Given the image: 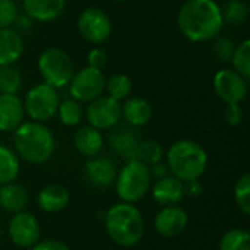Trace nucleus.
Instances as JSON below:
<instances>
[{"instance_id": "nucleus-1", "label": "nucleus", "mask_w": 250, "mask_h": 250, "mask_svg": "<svg viewBox=\"0 0 250 250\" xmlns=\"http://www.w3.org/2000/svg\"><path fill=\"white\" fill-rule=\"evenodd\" d=\"M177 26L192 42L211 41L224 26L221 6L215 0H186L179 9Z\"/></svg>"}, {"instance_id": "nucleus-2", "label": "nucleus", "mask_w": 250, "mask_h": 250, "mask_svg": "<svg viewBox=\"0 0 250 250\" xmlns=\"http://www.w3.org/2000/svg\"><path fill=\"white\" fill-rule=\"evenodd\" d=\"M13 151L19 160L31 166H42L53 158L56 139L44 123L23 122L13 130Z\"/></svg>"}, {"instance_id": "nucleus-3", "label": "nucleus", "mask_w": 250, "mask_h": 250, "mask_svg": "<svg viewBox=\"0 0 250 250\" xmlns=\"http://www.w3.org/2000/svg\"><path fill=\"white\" fill-rule=\"evenodd\" d=\"M104 229L114 245L129 249L139 245L144 239L145 220L135 204L119 202L105 212Z\"/></svg>"}, {"instance_id": "nucleus-4", "label": "nucleus", "mask_w": 250, "mask_h": 250, "mask_svg": "<svg viewBox=\"0 0 250 250\" xmlns=\"http://www.w3.org/2000/svg\"><path fill=\"white\" fill-rule=\"evenodd\" d=\"M164 157L170 174L183 183L199 180L208 167V154L205 148L192 139L176 141L168 146Z\"/></svg>"}, {"instance_id": "nucleus-5", "label": "nucleus", "mask_w": 250, "mask_h": 250, "mask_svg": "<svg viewBox=\"0 0 250 250\" xmlns=\"http://www.w3.org/2000/svg\"><path fill=\"white\" fill-rule=\"evenodd\" d=\"M113 186L120 202H141L148 195L152 186L149 167L136 158L126 161L122 170H117V176Z\"/></svg>"}, {"instance_id": "nucleus-6", "label": "nucleus", "mask_w": 250, "mask_h": 250, "mask_svg": "<svg viewBox=\"0 0 250 250\" xmlns=\"http://www.w3.org/2000/svg\"><path fill=\"white\" fill-rule=\"evenodd\" d=\"M38 72L44 83L59 89L69 85L75 73V64L64 50L48 47L38 57Z\"/></svg>"}, {"instance_id": "nucleus-7", "label": "nucleus", "mask_w": 250, "mask_h": 250, "mask_svg": "<svg viewBox=\"0 0 250 250\" xmlns=\"http://www.w3.org/2000/svg\"><path fill=\"white\" fill-rule=\"evenodd\" d=\"M23 110L32 122L45 123L51 120L59 108L60 97L56 88L41 82L34 85L25 95Z\"/></svg>"}, {"instance_id": "nucleus-8", "label": "nucleus", "mask_w": 250, "mask_h": 250, "mask_svg": "<svg viewBox=\"0 0 250 250\" xmlns=\"http://www.w3.org/2000/svg\"><path fill=\"white\" fill-rule=\"evenodd\" d=\"M67 86L73 100L79 103H91L103 95L105 89V76L103 70L85 66L73 73Z\"/></svg>"}, {"instance_id": "nucleus-9", "label": "nucleus", "mask_w": 250, "mask_h": 250, "mask_svg": "<svg viewBox=\"0 0 250 250\" xmlns=\"http://www.w3.org/2000/svg\"><path fill=\"white\" fill-rule=\"evenodd\" d=\"M78 31L88 42L103 44L111 37L113 22L103 9L91 6L81 12L78 18Z\"/></svg>"}, {"instance_id": "nucleus-10", "label": "nucleus", "mask_w": 250, "mask_h": 250, "mask_svg": "<svg viewBox=\"0 0 250 250\" xmlns=\"http://www.w3.org/2000/svg\"><path fill=\"white\" fill-rule=\"evenodd\" d=\"M83 116L89 126L98 130H110L122 120V104L108 95H100L88 103Z\"/></svg>"}, {"instance_id": "nucleus-11", "label": "nucleus", "mask_w": 250, "mask_h": 250, "mask_svg": "<svg viewBox=\"0 0 250 250\" xmlns=\"http://www.w3.org/2000/svg\"><path fill=\"white\" fill-rule=\"evenodd\" d=\"M7 236L19 249H29L41 237V226L38 218L28 211L13 214L7 223Z\"/></svg>"}, {"instance_id": "nucleus-12", "label": "nucleus", "mask_w": 250, "mask_h": 250, "mask_svg": "<svg viewBox=\"0 0 250 250\" xmlns=\"http://www.w3.org/2000/svg\"><path fill=\"white\" fill-rule=\"evenodd\" d=\"M248 81L233 67L220 69L214 75V91L217 97L227 104H242L248 95Z\"/></svg>"}, {"instance_id": "nucleus-13", "label": "nucleus", "mask_w": 250, "mask_h": 250, "mask_svg": "<svg viewBox=\"0 0 250 250\" xmlns=\"http://www.w3.org/2000/svg\"><path fill=\"white\" fill-rule=\"evenodd\" d=\"M85 180L95 189H108L114 185L117 176L116 163L107 155L89 157L83 164Z\"/></svg>"}, {"instance_id": "nucleus-14", "label": "nucleus", "mask_w": 250, "mask_h": 250, "mask_svg": "<svg viewBox=\"0 0 250 250\" xmlns=\"http://www.w3.org/2000/svg\"><path fill=\"white\" fill-rule=\"evenodd\" d=\"M189 224L188 212L179 207H163L154 217V229L161 237H177L180 236Z\"/></svg>"}, {"instance_id": "nucleus-15", "label": "nucleus", "mask_w": 250, "mask_h": 250, "mask_svg": "<svg viewBox=\"0 0 250 250\" xmlns=\"http://www.w3.org/2000/svg\"><path fill=\"white\" fill-rule=\"evenodd\" d=\"M108 135V145L110 148L122 157L125 161L135 160L136 158V148L139 145L141 135L138 132V127L129 126L127 123L125 125H117L113 129H110Z\"/></svg>"}, {"instance_id": "nucleus-16", "label": "nucleus", "mask_w": 250, "mask_h": 250, "mask_svg": "<svg viewBox=\"0 0 250 250\" xmlns=\"http://www.w3.org/2000/svg\"><path fill=\"white\" fill-rule=\"evenodd\" d=\"M151 196L161 208L179 205L186 198L185 183L168 174L163 179H158L154 186H151Z\"/></svg>"}, {"instance_id": "nucleus-17", "label": "nucleus", "mask_w": 250, "mask_h": 250, "mask_svg": "<svg viewBox=\"0 0 250 250\" xmlns=\"http://www.w3.org/2000/svg\"><path fill=\"white\" fill-rule=\"evenodd\" d=\"M23 103L16 94H0V132H13L23 123Z\"/></svg>"}, {"instance_id": "nucleus-18", "label": "nucleus", "mask_w": 250, "mask_h": 250, "mask_svg": "<svg viewBox=\"0 0 250 250\" xmlns=\"http://www.w3.org/2000/svg\"><path fill=\"white\" fill-rule=\"evenodd\" d=\"M70 202L69 190L62 185H47L37 193V205L45 214H59Z\"/></svg>"}, {"instance_id": "nucleus-19", "label": "nucleus", "mask_w": 250, "mask_h": 250, "mask_svg": "<svg viewBox=\"0 0 250 250\" xmlns=\"http://www.w3.org/2000/svg\"><path fill=\"white\" fill-rule=\"evenodd\" d=\"M29 199L28 189L21 183L12 182L0 186V208L10 215L26 211Z\"/></svg>"}, {"instance_id": "nucleus-20", "label": "nucleus", "mask_w": 250, "mask_h": 250, "mask_svg": "<svg viewBox=\"0 0 250 250\" xmlns=\"http://www.w3.org/2000/svg\"><path fill=\"white\" fill-rule=\"evenodd\" d=\"M25 13L38 22H51L60 18L67 0H22Z\"/></svg>"}, {"instance_id": "nucleus-21", "label": "nucleus", "mask_w": 250, "mask_h": 250, "mask_svg": "<svg viewBox=\"0 0 250 250\" xmlns=\"http://www.w3.org/2000/svg\"><path fill=\"white\" fill-rule=\"evenodd\" d=\"M154 110L149 101L141 97H129L122 105V117L125 123L133 127H142L148 125L152 119Z\"/></svg>"}, {"instance_id": "nucleus-22", "label": "nucleus", "mask_w": 250, "mask_h": 250, "mask_svg": "<svg viewBox=\"0 0 250 250\" xmlns=\"http://www.w3.org/2000/svg\"><path fill=\"white\" fill-rule=\"evenodd\" d=\"M73 145L81 155L89 158L101 152L104 146V138L101 135V130L86 125V126H81L75 132Z\"/></svg>"}, {"instance_id": "nucleus-23", "label": "nucleus", "mask_w": 250, "mask_h": 250, "mask_svg": "<svg viewBox=\"0 0 250 250\" xmlns=\"http://www.w3.org/2000/svg\"><path fill=\"white\" fill-rule=\"evenodd\" d=\"M23 54V40L13 28L0 29V66L16 63Z\"/></svg>"}, {"instance_id": "nucleus-24", "label": "nucleus", "mask_w": 250, "mask_h": 250, "mask_svg": "<svg viewBox=\"0 0 250 250\" xmlns=\"http://www.w3.org/2000/svg\"><path fill=\"white\" fill-rule=\"evenodd\" d=\"M21 171V160L16 152L0 145V186L16 182Z\"/></svg>"}, {"instance_id": "nucleus-25", "label": "nucleus", "mask_w": 250, "mask_h": 250, "mask_svg": "<svg viewBox=\"0 0 250 250\" xmlns=\"http://www.w3.org/2000/svg\"><path fill=\"white\" fill-rule=\"evenodd\" d=\"M56 116L59 117V120L63 126L75 127L83 119V108H82L81 103L73 100L72 97L64 98V100H60Z\"/></svg>"}, {"instance_id": "nucleus-26", "label": "nucleus", "mask_w": 250, "mask_h": 250, "mask_svg": "<svg viewBox=\"0 0 250 250\" xmlns=\"http://www.w3.org/2000/svg\"><path fill=\"white\" fill-rule=\"evenodd\" d=\"M133 89V83L132 79L125 75V73H117L113 75L111 78L105 79V92L108 97L117 100V101H123L126 98L130 97Z\"/></svg>"}, {"instance_id": "nucleus-27", "label": "nucleus", "mask_w": 250, "mask_h": 250, "mask_svg": "<svg viewBox=\"0 0 250 250\" xmlns=\"http://www.w3.org/2000/svg\"><path fill=\"white\" fill-rule=\"evenodd\" d=\"M224 23L230 26H240L248 21L249 7L243 0H227L224 7H221Z\"/></svg>"}, {"instance_id": "nucleus-28", "label": "nucleus", "mask_w": 250, "mask_h": 250, "mask_svg": "<svg viewBox=\"0 0 250 250\" xmlns=\"http://www.w3.org/2000/svg\"><path fill=\"white\" fill-rule=\"evenodd\" d=\"M164 154H166V151H164L163 145L154 139L141 141L138 148H136V160L142 161L148 167L155 164V163L163 161Z\"/></svg>"}, {"instance_id": "nucleus-29", "label": "nucleus", "mask_w": 250, "mask_h": 250, "mask_svg": "<svg viewBox=\"0 0 250 250\" xmlns=\"http://www.w3.org/2000/svg\"><path fill=\"white\" fill-rule=\"evenodd\" d=\"M218 250H250V234L243 229H230L223 234Z\"/></svg>"}, {"instance_id": "nucleus-30", "label": "nucleus", "mask_w": 250, "mask_h": 250, "mask_svg": "<svg viewBox=\"0 0 250 250\" xmlns=\"http://www.w3.org/2000/svg\"><path fill=\"white\" fill-rule=\"evenodd\" d=\"M21 86L22 76L15 66H0V94H16Z\"/></svg>"}, {"instance_id": "nucleus-31", "label": "nucleus", "mask_w": 250, "mask_h": 250, "mask_svg": "<svg viewBox=\"0 0 250 250\" xmlns=\"http://www.w3.org/2000/svg\"><path fill=\"white\" fill-rule=\"evenodd\" d=\"M231 64L233 69L240 73L243 78H250V41L245 40L239 45H236L234 53L231 56Z\"/></svg>"}, {"instance_id": "nucleus-32", "label": "nucleus", "mask_w": 250, "mask_h": 250, "mask_svg": "<svg viewBox=\"0 0 250 250\" xmlns=\"http://www.w3.org/2000/svg\"><path fill=\"white\" fill-rule=\"evenodd\" d=\"M234 202L243 215H250V174L245 173L234 185Z\"/></svg>"}, {"instance_id": "nucleus-33", "label": "nucleus", "mask_w": 250, "mask_h": 250, "mask_svg": "<svg viewBox=\"0 0 250 250\" xmlns=\"http://www.w3.org/2000/svg\"><path fill=\"white\" fill-rule=\"evenodd\" d=\"M212 41V54L223 63L230 62L231 56L234 53L236 44L231 38L229 37H223V35H217L215 38L211 40Z\"/></svg>"}, {"instance_id": "nucleus-34", "label": "nucleus", "mask_w": 250, "mask_h": 250, "mask_svg": "<svg viewBox=\"0 0 250 250\" xmlns=\"http://www.w3.org/2000/svg\"><path fill=\"white\" fill-rule=\"evenodd\" d=\"M18 19V6L15 0H0V29L12 28Z\"/></svg>"}, {"instance_id": "nucleus-35", "label": "nucleus", "mask_w": 250, "mask_h": 250, "mask_svg": "<svg viewBox=\"0 0 250 250\" xmlns=\"http://www.w3.org/2000/svg\"><path fill=\"white\" fill-rule=\"evenodd\" d=\"M86 60H88V66H89V67L103 70V69L107 66L108 54H107L105 50H103V48H100V47H95V48L89 50V53H88V56H86Z\"/></svg>"}, {"instance_id": "nucleus-36", "label": "nucleus", "mask_w": 250, "mask_h": 250, "mask_svg": "<svg viewBox=\"0 0 250 250\" xmlns=\"http://www.w3.org/2000/svg\"><path fill=\"white\" fill-rule=\"evenodd\" d=\"M245 113L240 104H227L224 108V120L230 126H239L243 122Z\"/></svg>"}, {"instance_id": "nucleus-37", "label": "nucleus", "mask_w": 250, "mask_h": 250, "mask_svg": "<svg viewBox=\"0 0 250 250\" xmlns=\"http://www.w3.org/2000/svg\"><path fill=\"white\" fill-rule=\"evenodd\" d=\"M29 250H70V248L63 243L62 240L57 239H47V240H40L37 242Z\"/></svg>"}, {"instance_id": "nucleus-38", "label": "nucleus", "mask_w": 250, "mask_h": 250, "mask_svg": "<svg viewBox=\"0 0 250 250\" xmlns=\"http://www.w3.org/2000/svg\"><path fill=\"white\" fill-rule=\"evenodd\" d=\"M204 193V186L199 180H192V182H186L185 183V195L192 198V199H198L201 198Z\"/></svg>"}, {"instance_id": "nucleus-39", "label": "nucleus", "mask_w": 250, "mask_h": 250, "mask_svg": "<svg viewBox=\"0 0 250 250\" xmlns=\"http://www.w3.org/2000/svg\"><path fill=\"white\" fill-rule=\"evenodd\" d=\"M149 173H151V177H152V179H155V180L163 179V177H166V176H168V174H170L167 164H166V163H163V161H160V163H155V164L149 166Z\"/></svg>"}, {"instance_id": "nucleus-40", "label": "nucleus", "mask_w": 250, "mask_h": 250, "mask_svg": "<svg viewBox=\"0 0 250 250\" xmlns=\"http://www.w3.org/2000/svg\"><path fill=\"white\" fill-rule=\"evenodd\" d=\"M113 1H117V3H123V1H129V0H113Z\"/></svg>"}, {"instance_id": "nucleus-41", "label": "nucleus", "mask_w": 250, "mask_h": 250, "mask_svg": "<svg viewBox=\"0 0 250 250\" xmlns=\"http://www.w3.org/2000/svg\"><path fill=\"white\" fill-rule=\"evenodd\" d=\"M1 234H3V230H1V224H0V239H1Z\"/></svg>"}]
</instances>
